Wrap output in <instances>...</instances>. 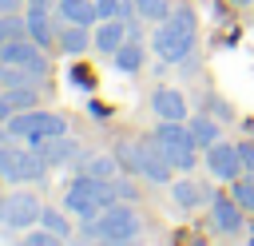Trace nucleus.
Returning a JSON list of instances; mask_svg holds the SVG:
<instances>
[{
    "label": "nucleus",
    "instance_id": "obj_20",
    "mask_svg": "<svg viewBox=\"0 0 254 246\" xmlns=\"http://www.w3.org/2000/svg\"><path fill=\"white\" fill-rule=\"evenodd\" d=\"M75 167H79L83 175H95V179H115V175H119V159H115V151H111V155H83Z\"/></svg>",
    "mask_w": 254,
    "mask_h": 246
},
{
    "label": "nucleus",
    "instance_id": "obj_27",
    "mask_svg": "<svg viewBox=\"0 0 254 246\" xmlns=\"http://www.w3.org/2000/svg\"><path fill=\"white\" fill-rule=\"evenodd\" d=\"M202 111L214 115L218 123H230V119H234V111H230V103H226L222 95H202Z\"/></svg>",
    "mask_w": 254,
    "mask_h": 246
},
{
    "label": "nucleus",
    "instance_id": "obj_37",
    "mask_svg": "<svg viewBox=\"0 0 254 246\" xmlns=\"http://www.w3.org/2000/svg\"><path fill=\"white\" fill-rule=\"evenodd\" d=\"M24 4H28V0H24Z\"/></svg>",
    "mask_w": 254,
    "mask_h": 246
},
{
    "label": "nucleus",
    "instance_id": "obj_32",
    "mask_svg": "<svg viewBox=\"0 0 254 246\" xmlns=\"http://www.w3.org/2000/svg\"><path fill=\"white\" fill-rule=\"evenodd\" d=\"M60 0H28V12H52Z\"/></svg>",
    "mask_w": 254,
    "mask_h": 246
},
{
    "label": "nucleus",
    "instance_id": "obj_36",
    "mask_svg": "<svg viewBox=\"0 0 254 246\" xmlns=\"http://www.w3.org/2000/svg\"><path fill=\"white\" fill-rule=\"evenodd\" d=\"M230 4H242V8H246V4H254V0H230Z\"/></svg>",
    "mask_w": 254,
    "mask_h": 246
},
{
    "label": "nucleus",
    "instance_id": "obj_24",
    "mask_svg": "<svg viewBox=\"0 0 254 246\" xmlns=\"http://www.w3.org/2000/svg\"><path fill=\"white\" fill-rule=\"evenodd\" d=\"M95 12H99V20H131L135 16V0H95Z\"/></svg>",
    "mask_w": 254,
    "mask_h": 246
},
{
    "label": "nucleus",
    "instance_id": "obj_31",
    "mask_svg": "<svg viewBox=\"0 0 254 246\" xmlns=\"http://www.w3.org/2000/svg\"><path fill=\"white\" fill-rule=\"evenodd\" d=\"M127 40H143V24H139V16L127 20Z\"/></svg>",
    "mask_w": 254,
    "mask_h": 246
},
{
    "label": "nucleus",
    "instance_id": "obj_34",
    "mask_svg": "<svg viewBox=\"0 0 254 246\" xmlns=\"http://www.w3.org/2000/svg\"><path fill=\"white\" fill-rule=\"evenodd\" d=\"M8 115H12V103H8V95L0 91V123H8Z\"/></svg>",
    "mask_w": 254,
    "mask_h": 246
},
{
    "label": "nucleus",
    "instance_id": "obj_4",
    "mask_svg": "<svg viewBox=\"0 0 254 246\" xmlns=\"http://www.w3.org/2000/svg\"><path fill=\"white\" fill-rule=\"evenodd\" d=\"M151 135H155V143L163 147V155L175 163V171H194V167H198V155H202V151H198L187 119H159V127H155Z\"/></svg>",
    "mask_w": 254,
    "mask_h": 246
},
{
    "label": "nucleus",
    "instance_id": "obj_14",
    "mask_svg": "<svg viewBox=\"0 0 254 246\" xmlns=\"http://www.w3.org/2000/svg\"><path fill=\"white\" fill-rule=\"evenodd\" d=\"M151 111H155L159 119H187V95H183L179 87H155Z\"/></svg>",
    "mask_w": 254,
    "mask_h": 246
},
{
    "label": "nucleus",
    "instance_id": "obj_7",
    "mask_svg": "<svg viewBox=\"0 0 254 246\" xmlns=\"http://www.w3.org/2000/svg\"><path fill=\"white\" fill-rule=\"evenodd\" d=\"M0 63H12V67H28L32 75H48V56H44V48L32 40V36H16V40H4L0 44Z\"/></svg>",
    "mask_w": 254,
    "mask_h": 246
},
{
    "label": "nucleus",
    "instance_id": "obj_12",
    "mask_svg": "<svg viewBox=\"0 0 254 246\" xmlns=\"http://www.w3.org/2000/svg\"><path fill=\"white\" fill-rule=\"evenodd\" d=\"M127 40V20H95V28H91V48L95 52H103V56H115L119 52V44Z\"/></svg>",
    "mask_w": 254,
    "mask_h": 246
},
{
    "label": "nucleus",
    "instance_id": "obj_3",
    "mask_svg": "<svg viewBox=\"0 0 254 246\" xmlns=\"http://www.w3.org/2000/svg\"><path fill=\"white\" fill-rule=\"evenodd\" d=\"M111 202H119L111 179H95V175H83V171L71 179V186H67V194H64V210H71V214H79V218H95V214L107 210Z\"/></svg>",
    "mask_w": 254,
    "mask_h": 246
},
{
    "label": "nucleus",
    "instance_id": "obj_29",
    "mask_svg": "<svg viewBox=\"0 0 254 246\" xmlns=\"http://www.w3.org/2000/svg\"><path fill=\"white\" fill-rule=\"evenodd\" d=\"M24 242H28V246H56V242H64V238H60V234H52L48 226H40V230H28V234H24Z\"/></svg>",
    "mask_w": 254,
    "mask_h": 246
},
{
    "label": "nucleus",
    "instance_id": "obj_18",
    "mask_svg": "<svg viewBox=\"0 0 254 246\" xmlns=\"http://www.w3.org/2000/svg\"><path fill=\"white\" fill-rule=\"evenodd\" d=\"M143 60H147V52H143V40H123V44H119V52L111 56L115 71H123V75H135V71L143 67Z\"/></svg>",
    "mask_w": 254,
    "mask_h": 246
},
{
    "label": "nucleus",
    "instance_id": "obj_11",
    "mask_svg": "<svg viewBox=\"0 0 254 246\" xmlns=\"http://www.w3.org/2000/svg\"><path fill=\"white\" fill-rule=\"evenodd\" d=\"M206 171L214 175V179H222V183H234L238 175H242V159H238V147L234 143H214V147H206Z\"/></svg>",
    "mask_w": 254,
    "mask_h": 246
},
{
    "label": "nucleus",
    "instance_id": "obj_15",
    "mask_svg": "<svg viewBox=\"0 0 254 246\" xmlns=\"http://www.w3.org/2000/svg\"><path fill=\"white\" fill-rule=\"evenodd\" d=\"M56 48H60L64 56H83V52L91 48V28H87V24H60Z\"/></svg>",
    "mask_w": 254,
    "mask_h": 246
},
{
    "label": "nucleus",
    "instance_id": "obj_28",
    "mask_svg": "<svg viewBox=\"0 0 254 246\" xmlns=\"http://www.w3.org/2000/svg\"><path fill=\"white\" fill-rule=\"evenodd\" d=\"M111 186H115V198H119V202H135V198H139V186H135L131 175H115Z\"/></svg>",
    "mask_w": 254,
    "mask_h": 246
},
{
    "label": "nucleus",
    "instance_id": "obj_13",
    "mask_svg": "<svg viewBox=\"0 0 254 246\" xmlns=\"http://www.w3.org/2000/svg\"><path fill=\"white\" fill-rule=\"evenodd\" d=\"M210 194H214V190H210L206 183H194V179H175V186H171V202H175L179 210H198Z\"/></svg>",
    "mask_w": 254,
    "mask_h": 246
},
{
    "label": "nucleus",
    "instance_id": "obj_17",
    "mask_svg": "<svg viewBox=\"0 0 254 246\" xmlns=\"http://www.w3.org/2000/svg\"><path fill=\"white\" fill-rule=\"evenodd\" d=\"M56 16L64 24H87V28H95V20H99L95 0H60L56 4Z\"/></svg>",
    "mask_w": 254,
    "mask_h": 246
},
{
    "label": "nucleus",
    "instance_id": "obj_26",
    "mask_svg": "<svg viewBox=\"0 0 254 246\" xmlns=\"http://www.w3.org/2000/svg\"><path fill=\"white\" fill-rule=\"evenodd\" d=\"M4 95H8L12 111H28V107H36V103H40V91H36V83H28V87H8Z\"/></svg>",
    "mask_w": 254,
    "mask_h": 246
},
{
    "label": "nucleus",
    "instance_id": "obj_21",
    "mask_svg": "<svg viewBox=\"0 0 254 246\" xmlns=\"http://www.w3.org/2000/svg\"><path fill=\"white\" fill-rule=\"evenodd\" d=\"M171 12H175L171 0H135V16L147 20V24H163Z\"/></svg>",
    "mask_w": 254,
    "mask_h": 246
},
{
    "label": "nucleus",
    "instance_id": "obj_33",
    "mask_svg": "<svg viewBox=\"0 0 254 246\" xmlns=\"http://www.w3.org/2000/svg\"><path fill=\"white\" fill-rule=\"evenodd\" d=\"M20 4H24V0H0V16H12Z\"/></svg>",
    "mask_w": 254,
    "mask_h": 246
},
{
    "label": "nucleus",
    "instance_id": "obj_6",
    "mask_svg": "<svg viewBox=\"0 0 254 246\" xmlns=\"http://www.w3.org/2000/svg\"><path fill=\"white\" fill-rule=\"evenodd\" d=\"M40 198L32 190H16V194H4L0 198V226L4 230H28V226H40Z\"/></svg>",
    "mask_w": 254,
    "mask_h": 246
},
{
    "label": "nucleus",
    "instance_id": "obj_25",
    "mask_svg": "<svg viewBox=\"0 0 254 246\" xmlns=\"http://www.w3.org/2000/svg\"><path fill=\"white\" fill-rule=\"evenodd\" d=\"M40 226H48L52 234H60L64 242L71 238V222H67V214H64V210H56V206H44V214H40Z\"/></svg>",
    "mask_w": 254,
    "mask_h": 246
},
{
    "label": "nucleus",
    "instance_id": "obj_9",
    "mask_svg": "<svg viewBox=\"0 0 254 246\" xmlns=\"http://www.w3.org/2000/svg\"><path fill=\"white\" fill-rule=\"evenodd\" d=\"M242 206H238V198L234 194H210V226L222 234V238H238L242 234Z\"/></svg>",
    "mask_w": 254,
    "mask_h": 246
},
{
    "label": "nucleus",
    "instance_id": "obj_16",
    "mask_svg": "<svg viewBox=\"0 0 254 246\" xmlns=\"http://www.w3.org/2000/svg\"><path fill=\"white\" fill-rule=\"evenodd\" d=\"M187 127H190V135H194L198 151H206V147H214V143L222 139V123H218L214 115H206V111H198V115H187Z\"/></svg>",
    "mask_w": 254,
    "mask_h": 246
},
{
    "label": "nucleus",
    "instance_id": "obj_23",
    "mask_svg": "<svg viewBox=\"0 0 254 246\" xmlns=\"http://www.w3.org/2000/svg\"><path fill=\"white\" fill-rule=\"evenodd\" d=\"M230 194L238 198V206H242L246 214H254V171H242V175L234 179V186H230Z\"/></svg>",
    "mask_w": 254,
    "mask_h": 246
},
{
    "label": "nucleus",
    "instance_id": "obj_1",
    "mask_svg": "<svg viewBox=\"0 0 254 246\" xmlns=\"http://www.w3.org/2000/svg\"><path fill=\"white\" fill-rule=\"evenodd\" d=\"M194 40H198V16H194V8L179 4L163 24H155L151 48H155L159 60H167V63H183L187 56H194Z\"/></svg>",
    "mask_w": 254,
    "mask_h": 246
},
{
    "label": "nucleus",
    "instance_id": "obj_35",
    "mask_svg": "<svg viewBox=\"0 0 254 246\" xmlns=\"http://www.w3.org/2000/svg\"><path fill=\"white\" fill-rule=\"evenodd\" d=\"M8 139H12V135H8V127L0 123V143H8Z\"/></svg>",
    "mask_w": 254,
    "mask_h": 246
},
{
    "label": "nucleus",
    "instance_id": "obj_22",
    "mask_svg": "<svg viewBox=\"0 0 254 246\" xmlns=\"http://www.w3.org/2000/svg\"><path fill=\"white\" fill-rule=\"evenodd\" d=\"M115 159H119V171L139 175V139H119L115 143Z\"/></svg>",
    "mask_w": 254,
    "mask_h": 246
},
{
    "label": "nucleus",
    "instance_id": "obj_5",
    "mask_svg": "<svg viewBox=\"0 0 254 246\" xmlns=\"http://www.w3.org/2000/svg\"><path fill=\"white\" fill-rule=\"evenodd\" d=\"M8 135L12 139H24V143H40L48 135H67V119L56 115V111H40V107H28V111H12L8 115Z\"/></svg>",
    "mask_w": 254,
    "mask_h": 246
},
{
    "label": "nucleus",
    "instance_id": "obj_30",
    "mask_svg": "<svg viewBox=\"0 0 254 246\" xmlns=\"http://www.w3.org/2000/svg\"><path fill=\"white\" fill-rule=\"evenodd\" d=\"M238 147V159H242V171H254V143L250 139H242V143H234Z\"/></svg>",
    "mask_w": 254,
    "mask_h": 246
},
{
    "label": "nucleus",
    "instance_id": "obj_10",
    "mask_svg": "<svg viewBox=\"0 0 254 246\" xmlns=\"http://www.w3.org/2000/svg\"><path fill=\"white\" fill-rule=\"evenodd\" d=\"M36 151L44 155L48 167H75V163L83 159V147H79V139H71V135H48V139L36 143Z\"/></svg>",
    "mask_w": 254,
    "mask_h": 246
},
{
    "label": "nucleus",
    "instance_id": "obj_2",
    "mask_svg": "<svg viewBox=\"0 0 254 246\" xmlns=\"http://www.w3.org/2000/svg\"><path fill=\"white\" fill-rule=\"evenodd\" d=\"M139 230H143V218L131 210V202H111L95 218H83L79 238L83 242H131L139 238Z\"/></svg>",
    "mask_w": 254,
    "mask_h": 246
},
{
    "label": "nucleus",
    "instance_id": "obj_8",
    "mask_svg": "<svg viewBox=\"0 0 254 246\" xmlns=\"http://www.w3.org/2000/svg\"><path fill=\"white\" fill-rule=\"evenodd\" d=\"M139 175H143L147 183H159V186H167L171 175H175V163L163 155V147L155 143V135L139 139Z\"/></svg>",
    "mask_w": 254,
    "mask_h": 246
},
{
    "label": "nucleus",
    "instance_id": "obj_19",
    "mask_svg": "<svg viewBox=\"0 0 254 246\" xmlns=\"http://www.w3.org/2000/svg\"><path fill=\"white\" fill-rule=\"evenodd\" d=\"M28 16V36L40 44V48H52L56 44V24H52V12H24Z\"/></svg>",
    "mask_w": 254,
    "mask_h": 246
}]
</instances>
